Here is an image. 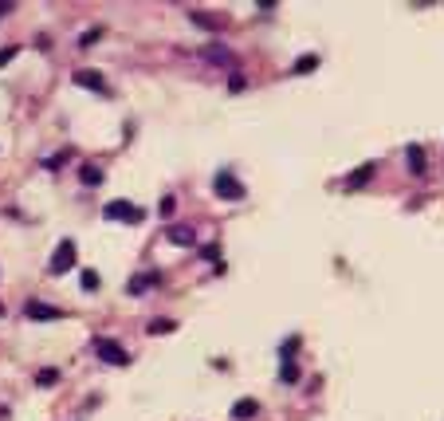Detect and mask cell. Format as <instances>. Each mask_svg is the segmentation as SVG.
I'll return each mask as SVG.
<instances>
[{
	"instance_id": "cell-15",
	"label": "cell",
	"mask_w": 444,
	"mask_h": 421,
	"mask_svg": "<svg viewBox=\"0 0 444 421\" xmlns=\"http://www.w3.org/2000/svg\"><path fill=\"white\" fill-rule=\"evenodd\" d=\"M145 331H150V335H169V331H177V323H173V319H150Z\"/></svg>"
},
{
	"instance_id": "cell-14",
	"label": "cell",
	"mask_w": 444,
	"mask_h": 421,
	"mask_svg": "<svg viewBox=\"0 0 444 421\" xmlns=\"http://www.w3.org/2000/svg\"><path fill=\"white\" fill-rule=\"evenodd\" d=\"M409 169H413V173H425V150H420V146H409Z\"/></svg>"
},
{
	"instance_id": "cell-25",
	"label": "cell",
	"mask_w": 444,
	"mask_h": 421,
	"mask_svg": "<svg viewBox=\"0 0 444 421\" xmlns=\"http://www.w3.org/2000/svg\"><path fill=\"white\" fill-rule=\"evenodd\" d=\"M201 256H204V260H216V256H220V248H216V244H204Z\"/></svg>"
},
{
	"instance_id": "cell-5",
	"label": "cell",
	"mask_w": 444,
	"mask_h": 421,
	"mask_svg": "<svg viewBox=\"0 0 444 421\" xmlns=\"http://www.w3.org/2000/svg\"><path fill=\"white\" fill-rule=\"evenodd\" d=\"M75 87H87V91L107 95V79H103V71H95V67H79V71H75Z\"/></svg>"
},
{
	"instance_id": "cell-12",
	"label": "cell",
	"mask_w": 444,
	"mask_h": 421,
	"mask_svg": "<svg viewBox=\"0 0 444 421\" xmlns=\"http://www.w3.org/2000/svg\"><path fill=\"white\" fill-rule=\"evenodd\" d=\"M256 413H260V406H256L252 397H244V402L232 406V418H236V421H248V418H256Z\"/></svg>"
},
{
	"instance_id": "cell-18",
	"label": "cell",
	"mask_w": 444,
	"mask_h": 421,
	"mask_svg": "<svg viewBox=\"0 0 444 421\" xmlns=\"http://www.w3.org/2000/svg\"><path fill=\"white\" fill-rule=\"evenodd\" d=\"M60 382V370H39L36 374V386H44V390H48V386H55Z\"/></svg>"
},
{
	"instance_id": "cell-22",
	"label": "cell",
	"mask_w": 444,
	"mask_h": 421,
	"mask_svg": "<svg viewBox=\"0 0 444 421\" xmlns=\"http://www.w3.org/2000/svg\"><path fill=\"white\" fill-rule=\"evenodd\" d=\"M16 55H20V48H0V67H4V63H12Z\"/></svg>"
},
{
	"instance_id": "cell-24",
	"label": "cell",
	"mask_w": 444,
	"mask_h": 421,
	"mask_svg": "<svg viewBox=\"0 0 444 421\" xmlns=\"http://www.w3.org/2000/svg\"><path fill=\"white\" fill-rule=\"evenodd\" d=\"M244 87H248V83H244V75H232V83H229V91H232V95H240Z\"/></svg>"
},
{
	"instance_id": "cell-3",
	"label": "cell",
	"mask_w": 444,
	"mask_h": 421,
	"mask_svg": "<svg viewBox=\"0 0 444 421\" xmlns=\"http://www.w3.org/2000/svg\"><path fill=\"white\" fill-rule=\"evenodd\" d=\"M95 354L107 362V366H126V362H130L126 347H118L114 338H95Z\"/></svg>"
},
{
	"instance_id": "cell-17",
	"label": "cell",
	"mask_w": 444,
	"mask_h": 421,
	"mask_svg": "<svg viewBox=\"0 0 444 421\" xmlns=\"http://www.w3.org/2000/svg\"><path fill=\"white\" fill-rule=\"evenodd\" d=\"M279 378H283V382H299V366H295V362H283V366H279Z\"/></svg>"
},
{
	"instance_id": "cell-16",
	"label": "cell",
	"mask_w": 444,
	"mask_h": 421,
	"mask_svg": "<svg viewBox=\"0 0 444 421\" xmlns=\"http://www.w3.org/2000/svg\"><path fill=\"white\" fill-rule=\"evenodd\" d=\"M314 67H319V55H303V60H295V67H291V71H295V75H307V71H314Z\"/></svg>"
},
{
	"instance_id": "cell-13",
	"label": "cell",
	"mask_w": 444,
	"mask_h": 421,
	"mask_svg": "<svg viewBox=\"0 0 444 421\" xmlns=\"http://www.w3.org/2000/svg\"><path fill=\"white\" fill-rule=\"evenodd\" d=\"M189 20L197 28H204V32H216V28H220L216 24V16H204V12H197V8H189Z\"/></svg>"
},
{
	"instance_id": "cell-23",
	"label": "cell",
	"mask_w": 444,
	"mask_h": 421,
	"mask_svg": "<svg viewBox=\"0 0 444 421\" xmlns=\"http://www.w3.org/2000/svg\"><path fill=\"white\" fill-rule=\"evenodd\" d=\"M98 36H103V32H98V28H95V32H83V36H79V48H91V44H95Z\"/></svg>"
},
{
	"instance_id": "cell-10",
	"label": "cell",
	"mask_w": 444,
	"mask_h": 421,
	"mask_svg": "<svg viewBox=\"0 0 444 421\" xmlns=\"http://www.w3.org/2000/svg\"><path fill=\"white\" fill-rule=\"evenodd\" d=\"M157 284H161V276H157V272H142V276L130 280V295H142L145 288H157Z\"/></svg>"
},
{
	"instance_id": "cell-11",
	"label": "cell",
	"mask_w": 444,
	"mask_h": 421,
	"mask_svg": "<svg viewBox=\"0 0 444 421\" xmlns=\"http://www.w3.org/2000/svg\"><path fill=\"white\" fill-rule=\"evenodd\" d=\"M79 181H83L87 189H98V185H103V169L87 166V162H83V166H79Z\"/></svg>"
},
{
	"instance_id": "cell-9",
	"label": "cell",
	"mask_w": 444,
	"mask_h": 421,
	"mask_svg": "<svg viewBox=\"0 0 444 421\" xmlns=\"http://www.w3.org/2000/svg\"><path fill=\"white\" fill-rule=\"evenodd\" d=\"M24 315H28V319H39V323H48V319H60V307H51V303H28Z\"/></svg>"
},
{
	"instance_id": "cell-20",
	"label": "cell",
	"mask_w": 444,
	"mask_h": 421,
	"mask_svg": "<svg viewBox=\"0 0 444 421\" xmlns=\"http://www.w3.org/2000/svg\"><path fill=\"white\" fill-rule=\"evenodd\" d=\"M295 350H299V338H287V343L279 347V359H283V362H291V354H295Z\"/></svg>"
},
{
	"instance_id": "cell-8",
	"label": "cell",
	"mask_w": 444,
	"mask_h": 421,
	"mask_svg": "<svg viewBox=\"0 0 444 421\" xmlns=\"http://www.w3.org/2000/svg\"><path fill=\"white\" fill-rule=\"evenodd\" d=\"M208 63H216V67H232V51L224 48V44H208V48L201 51Z\"/></svg>"
},
{
	"instance_id": "cell-4",
	"label": "cell",
	"mask_w": 444,
	"mask_h": 421,
	"mask_svg": "<svg viewBox=\"0 0 444 421\" xmlns=\"http://www.w3.org/2000/svg\"><path fill=\"white\" fill-rule=\"evenodd\" d=\"M75 268V241H60L55 256H51V276H63Z\"/></svg>"
},
{
	"instance_id": "cell-21",
	"label": "cell",
	"mask_w": 444,
	"mask_h": 421,
	"mask_svg": "<svg viewBox=\"0 0 444 421\" xmlns=\"http://www.w3.org/2000/svg\"><path fill=\"white\" fill-rule=\"evenodd\" d=\"M157 209H161V217H173V209H177V201H173V197H161V205H157Z\"/></svg>"
},
{
	"instance_id": "cell-2",
	"label": "cell",
	"mask_w": 444,
	"mask_h": 421,
	"mask_svg": "<svg viewBox=\"0 0 444 421\" xmlns=\"http://www.w3.org/2000/svg\"><path fill=\"white\" fill-rule=\"evenodd\" d=\"M213 193L220 197V201H244V181H236L232 173H216Z\"/></svg>"
},
{
	"instance_id": "cell-26",
	"label": "cell",
	"mask_w": 444,
	"mask_h": 421,
	"mask_svg": "<svg viewBox=\"0 0 444 421\" xmlns=\"http://www.w3.org/2000/svg\"><path fill=\"white\" fill-rule=\"evenodd\" d=\"M0 315H4V303H0Z\"/></svg>"
},
{
	"instance_id": "cell-6",
	"label": "cell",
	"mask_w": 444,
	"mask_h": 421,
	"mask_svg": "<svg viewBox=\"0 0 444 421\" xmlns=\"http://www.w3.org/2000/svg\"><path fill=\"white\" fill-rule=\"evenodd\" d=\"M166 241L169 244H181V248H189V244L197 241V232H193V225H169V229H166Z\"/></svg>"
},
{
	"instance_id": "cell-19",
	"label": "cell",
	"mask_w": 444,
	"mask_h": 421,
	"mask_svg": "<svg viewBox=\"0 0 444 421\" xmlns=\"http://www.w3.org/2000/svg\"><path fill=\"white\" fill-rule=\"evenodd\" d=\"M79 284H83V291H98V272H91V268H87Z\"/></svg>"
},
{
	"instance_id": "cell-1",
	"label": "cell",
	"mask_w": 444,
	"mask_h": 421,
	"mask_svg": "<svg viewBox=\"0 0 444 421\" xmlns=\"http://www.w3.org/2000/svg\"><path fill=\"white\" fill-rule=\"evenodd\" d=\"M103 217L107 221H122V225H142V209L130 201H110L107 209H103Z\"/></svg>"
},
{
	"instance_id": "cell-7",
	"label": "cell",
	"mask_w": 444,
	"mask_h": 421,
	"mask_svg": "<svg viewBox=\"0 0 444 421\" xmlns=\"http://www.w3.org/2000/svg\"><path fill=\"white\" fill-rule=\"evenodd\" d=\"M373 173H378V166H373V162H362V166L346 178V185H350V189H362V185H370V181H373Z\"/></svg>"
}]
</instances>
